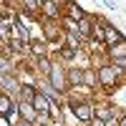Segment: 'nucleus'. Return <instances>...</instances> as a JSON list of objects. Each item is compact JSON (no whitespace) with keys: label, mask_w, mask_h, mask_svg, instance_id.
<instances>
[{"label":"nucleus","mask_w":126,"mask_h":126,"mask_svg":"<svg viewBox=\"0 0 126 126\" xmlns=\"http://www.w3.org/2000/svg\"><path fill=\"white\" fill-rule=\"evenodd\" d=\"M68 10H71V18H73V20H83V13H81V5H78V3H71Z\"/></svg>","instance_id":"423d86ee"},{"label":"nucleus","mask_w":126,"mask_h":126,"mask_svg":"<svg viewBox=\"0 0 126 126\" xmlns=\"http://www.w3.org/2000/svg\"><path fill=\"white\" fill-rule=\"evenodd\" d=\"M20 126H28V124H20Z\"/></svg>","instance_id":"ddd939ff"},{"label":"nucleus","mask_w":126,"mask_h":126,"mask_svg":"<svg viewBox=\"0 0 126 126\" xmlns=\"http://www.w3.org/2000/svg\"><path fill=\"white\" fill-rule=\"evenodd\" d=\"M76 116H78L81 121H88V119L93 116V111L88 109V103H78V106H76Z\"/></svg>","instance_id":"7ed1b4c3"},{"label":"nucleus","mask_w":126,"mask_h":126,"mask_svg":"<svg viewBox=\"0 0 126 126\" xmlns=\"http://www.w3.org/2000/svg\"><path fill=\"white\" fill-rule=\"evenodd\" d=\"M0 106H3V116L8 119V121H13V116H15V109H13V103H10L5 96L0 98Z\"/></svg>","instance_id":"f03ea898"},{"label":"nucleus","mask_w":126,"mask_h":126,"mask_svg":"<svg viewBox=\"0 0 126 126\" xmlns=\"http://www.w3.org/2000/svg\"><path fill=\"white\" fill-rule=\"evenodd\" d=\"M23 113H25V119H28V121H30V119H35V111H33V106H30L28 101L23 103Z\"/></svg>","instance_id":"6e6552de"},{"label":"nucleus","mask_w":126,"mask_h":126,"mask_svg":"<svg viewBox=\"0 0 126 126\" xmlns=\"http://www.w3.org/2000/svg\"><path fill=\"white\" fill-rule=\"evenodd\" d=\"M73 56H76V50H73V48H66V50H63V58H73Z\"/></svg>","instance_id":"9d476101"},{"label":"nucleus","mask_w":126,"mask_h":126,"mask_svg":"<svg viewBox=\"0 0 126 126\" xmlns=\"http://www.w3.org/2000/svg\"><path fill=\"white\" fill-rule=\"evenodd\" d=\"M96 116H98V121H103V124H106V121H111V116H113V113H111V109H98V111H96Z\"/></svg>","instance_id":"0eeeda50"},{"label":"nucleus","mask_w":126,"mask_h":126,"mask_svg":"<svg viewBox=\"0 0 126 126\" xmlns=\"http://www.w3.org/2000/svg\"><path fill=\"white\" fill-rule=\"evenodd\" d=\"M121 126H126V119H124V121H121Z\"/></svg>","instance_id":"f8f14e48"},{"label":"nucleus","mask_w":126,"mask_h":126,"mask_svg":"<svg viewBox=\"0 0 126 126\" xmlns=\"http://www.w3.org/2000/svg\"><path fill=\"white\" fill-rule=\"evenodd\" d=\"M33 106H35L38 111H43V113H46V111L50 109V101H48L46 96H40V93H38V96H35V101H33Z\"/></svg>","instance_id":"20e7f679"},{"label":"nucleus","mask_w":126,"mask_h":126,"mask_svg":"<svg viewBox=\"0 0 126 126\" xmlns=\"http://www.w3.org/2000/svg\"><path fill=\"white\" fill-rule=\"evenodd\" d=\"M96 126H103V121H96Z\"/></svg>","instance_id":"9b49d317"},{"label":"nucleus","mask_w":126,"mask_h":126,"mask_svg":"<svg viewBox=\"0 0 126 126\" xmlns=\"http://www.w3.org/2000/svg\"><path fill=\"white\" fill-rule=\"evenodd\" d=\"M101 81L103 83H116V76H113V68H101Z\"/></svg>","instance_id":"39448f33"},{"label":"nucleus","mask_w":126,"mask_h":126,"mask_svg":"<svg viewBox=\"0 0 126 126\" xmlns=\"http://www.w3.org/2000/svg\"><path fill=\"white\" fill-rule=\"evenodd\" d=\"M71 81H73V83H81V81H83V73L73 68V71H71Z\"/></svg>","instance_id":"1a4fd4ad"},{"label":"nucleus","mask_w":126,"mask_h":126,"mask_svg":"<svg viewBox=\"0 0 126 126\" xmlns=\"http://www.w3.org/2000/svg\"><path fill=\"white\" fill-rule=\"evenodd\" d=\"M103 38H106V40H109L111 46H119V43H124L121 33H119V30L113 28V25H106V35H103Z\"/></svg>","instance_id":"f257e3e1"}]
</instances>
